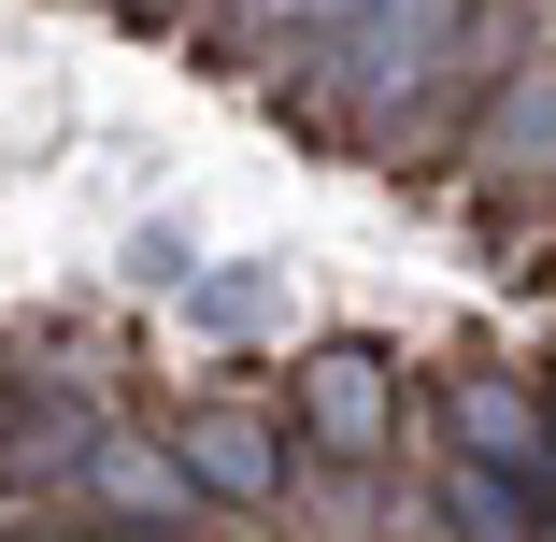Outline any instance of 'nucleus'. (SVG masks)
Returning <instances> with one entry per match:
<instances>
[{
	"mask_svg": "<svg viewBox=\"0 0 556 542\" xmlns=\"http://www.w3.org/2000/svg\"><path fill=\"white\" fill-rule=\"evenodd\" d=\"M457 443H471V471H500V486H514V471H542V486H556V414H542L528 386H500V371H471V386H457Z\"/></svg>",
	"mask_w": 556,
	"mask_h": 542,
	"instance_id": "obj_2",
	"label": "nucleus"
},
{
	"mask_svg": "<svg viewBox=\"0 0 556 542\" xmlns=\"http://www.w3.org/2000/svg\"><path fill=\"white\" fill-rule=\"evenodd\" d=\"M471 29L485 15H442V0H414V15H328V72H343L357 100H414Z\"/></svg>",
	"mask_w": 556,
	"mask_h": 542,
	"instance_id": "obj_1",
	"label": "nucleus"
},
{
	"mask_svg": "<svg viewBox=\"0 0 556 542\" xmlns=\"http://www.w3.org/2000/svg\"><path fill=\"white\" fill-rule=\"evenodd\" d=\"M172 457H186L214 500H271V471H286V443H271L257 414H186V428H172Z\"/></svg>",
	"mask_w": 556,
	"mask_h": 542,
	"instance_id": "obj_3",
	"label": "nucleus"
},
{
	"mask_svg": "<svg viewBox=\"0 0 556 542\" xmlns=\"http://www.w3.org/2000/svg\"><path fill=\"white\" fill-rule=\"evenodd\" d=\"M442 514H457L471 542H542V528H528V500H514L500 471H471V457H457V471H442Z\"/></svg>",
	"mask_w": 556,
	"mask_h": 542,
	"instance_id": "obj_6",
	"label": "nucleus"
},
{
	"mask_svg": "<svg viewBox=\"0 0 556 542\" xmlns=\"http://www.w3.org/2000/svg\"><path fill=\"white\" fill-rule=\"evenodd\" d=\"M300 414H314V428H328L343 457H371V443H386V357H314Z\"/></svg>",
	"mask_w": 556,
	"mask_h": 542,
	"instance_id": "obj_4",
	"label": "nucleus"
},
{
	"mask_svg": "<svg viewBox=\"0 0 556 542\" xmlns=\"http://www.w3.org/2000/svg\"><path fill=\"white\" fill-rule=\"evenodd\" d=\"M542 542H556V528H542Z\"/></svg>",
	"mask_w": 556,
	"mask_h": 542,
	"instance_id": "obj_9",
	"label": "nucleus"
},
{
	"mask_svg": "<svg viewBox=\"0 0 556 542\" xmlns=\"http://www.w3.org/2000/svg\"><path fill=\"white\" fill-rule=\"evenodd\" d=\"M271 314V272H200L186 286V329H257Z\"/></svg>",
	"mask_w": 556,
	"mask_h": 542,
	"instance_id": "obj_8",
	"label": "nucleus"
},
{
	"mask_svg": "<svg viewBox=\"0 0 556 542\" xmlns=\"http://www.w3.org/2000/svg\"><path fill=\"white\" fill-rule=\"evenodd\" d=\"M172 486H186V457H143V443H100V500H115V514H172Z\"/></svg>",
	"mask_w": 556,
	"mask_h": 542,
	"instance_id": "obj_7",
	"label": "nucleus"
},
{
	"mask_svg": "<svg viewBox=\"0 0 556 542\" xmlns=\"http://www.w3.org/2000/svg\"><path fill=\"white\" fill-rule=\"evenodd\" d=\"M485 157H514V172H556V72L500 86V115H485Z\"/></svg>",
	"mask_w": 556,
	"mask_h": 542,
	"instance_id": "obj_5",
	"label": "nucleus"
}]
</instances>
